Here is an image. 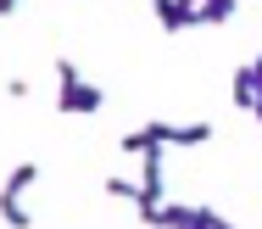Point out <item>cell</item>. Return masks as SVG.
<instances>
[{
	"label": "cell",
	"instance_id": "1",
	"mask_svg": "<svg viewBox=\"0 0 262 229\" xmlns=\"http://www.w3.org/2000/svg\"><path fill=\"white\" fill-rule=\"evenodd\" d=\"M56 84H61V95H56V112H67V117H90V112H101L106 107V90L101 84H84L78 78V61H56Z\"/></svg>",
	"mask_w": 262,
	"mask_h": 229
},
{
	"label": "cell",
	"instance_id": "2",
	"mask_svg": "<svg viewBox=\"0 0 262 229\" xmlns=\"http://www.w3.org/2000/svg\"><path fill=\"white\" fill-rule=\"evenodd\" d=\"M151 11H157V23L167 28V34L195 28V0H151Z\"/></svg>",
	"mask_w": 262,
	"mask_h": 229
},
{
	"label": "cell",
	"instance_id": "3",
	"mask_svg": "<svg viewBox=\"0 0 262 229\" xmlns=\"http://www.w3.org/2000/svg\"><path fill=\"white\" fill-rule=\"evenodd\" d=\"M39 179V162H23V168L6 173V184H0V201H23V190Z\"/></svg>",
	"mask_w": 262,
	"mask_h": 229
},
{
	"label": "cell",
	"instance_id": "4",
	"mask_svg": "<svg viewBox=\"0 0 262 229\" xmlns=\"http://www.w3.org/2000/svg\"><path fill=\"white\" fill-rule=\"evenodd\" d=\"M229 90H234V107H246V112H257V78H251V61H246V67H234V84H229Z\"/></svg>",
	"mask_w": 262,
	"mask_h": 229
},
{
	"label": "cell",
	"instance_id": "5",
	"mask_svg": "<svg viewBox=\"0 0 262 229\" xmlns=\"http://www.w3.org/2000/svg\"><path fill=\"white\" fill-rule=\"evenodd\" d=\"M207 140H212V123H173L167 145H207Z\"/></svg>",
	"mask_w": 262,
	"mask_h": 229
},
{
	"label": "cell",
	"instance_id": "6",
	"mask_svg": "<svg viewBox=\"0 0 262 229\" xmlns=\"http://www.w3.org/2000/svg\"><path fill=\"white\" fill-rule=\"evenodd\" d=\"M234 0H195V23H229Z\"/></svg>",
	"mask_w": 262,
	"mask_h": 229
},
{
	"label": "cell",
	"instance_id": "7",
	"mask_svg": "<svg viewBox=\"0 0 262 229\" xmlns=\"http://www.w3.org/2000/svg\"><path fill=\"white\" fill-rule=\"evenodd\" d=\"M0 218H6L11 229H34V213H28L23 201H0Z\"/></svg>",
	"mask_w": 262,
	"mask_h": 229
},
{
	"label": "cell",
	"instance_id": "8",
	"mask_svg": "<svg viewBox=\"0 0 262 229\" xmlns=\"http://www.w3.org/2000/svg\"><path fill=\"white\" fill-rule=\"evenodd\" d=\"M151 145H157V140H151L145 129H134V134H123V151H128V157H145Z\"/></svg>",
	"mask_w": 262,
	"mask_h": 229
},
{
	"label": "cell",
	"instance_id": "9",
	"mask_svg": "<svg viewBox=\"0 0 262 229\" xmlns=\"http://www.w3.org/2000/svg\"><path fill=\"white\" fill-rule=\"evenodd\" d=\"M106 196H117V201H140V184H128V179H106Z\"/></svg>",
	"mask_w": 262,
	"mask_h": 229
},
{
	"label": "cell",
	"instance_id": "10",
	"mask_svg": "<svg viewBox=\"0 0 262 229\" xmlns=\"http://www.w3.org/2000/svg\"><path fill=\"white\" fill-rule=\"evenodd\" d=\"M212 218H217V207H190V218L179 229H212Z\"/></svg>",
	"mask_w": 262,
	"mask_h": 229
},
{
	"label": "cell",
	"instance_id": "11",
	"mask_svg": "<svg viewBox=\"0 0 262 229\" xmlns=\"http://www.w3.org/2000/svg\"><path fill=\"white\" fill-rule=\"evenodd\" d=\"M17 6H23V0H0V17H17Z\"/></svg>",
	"mask_w": 262,
	"mask_h": 229
},
{
	"label": "cell",
	"instance_id": "12",
	"mask_svg": "<svg viewBox=\"0 0 262 229\" xmlns=\"http://www.w3.org/2000/svg\"><path fill=\"white\" fill-rule=\"evenodd\" d=\"M212 229H234V218H212Z\"/></svg>",
	"mask_w": 262,
	"mask_h": 229
},
{
	"label": "cell",
	"instance_id": "13",
	"mask_svg": "<svg viewBox=\"0 0 262 229\" xmlns=\"http://www.w3.org/2000/svg\"><path fill=\"white\" fill-rule=\"evenodd\" d=\"M257 123H262V101H257Z\"/></svg>",
	"mask_w": 262,
	"mask_h": 229
}]
</instances>
